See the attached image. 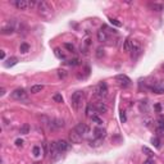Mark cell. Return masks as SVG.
<instances>
[{"label":"cell","instance_id":"277c9868","mask_svg":"<svg viewBox=\"0 0 164 164\" xmlns=\"http://www.w3.org/2000/svg\"><path fill=\"white\" fill-rule=\"evenodd\" d=\"M95 95L98 96L99 99H103V98H106L108 96V86L104 83V82H101V83H99L98 86H96Z\"/></svg>","mask_w":164,"mask_h":164},{"label":"cell","instance_id":"7402d4cb","mask_svg":"<svg viewBox=\"0 0 164 164\" xmlns=\"http://www.w3.org/2000/svg\"><path fill=\"white\" fill-rule=\"evenodd\" d=\"M14 29H16V27L14 26H9V27H4L1 29V33L3 35H9V33H13Z\"/></svg>","mask_w":164,"mask_h":164},{"label":"cell","instance_id":"e575fe53","mask_svg":"<svg viewBox=\"0 0 164 164\" xmlns=\"http://www.w3.org/2000/svg\"><path fill=\"white\" fill-rule=\"evenodd\" d=\"M110 23L111 24H114V26H117V27H121V26H122V23H121V22H119L118 19H114V18H110Z\"/></svg>","mask_w":164,"mask_h":164},{"label":"cell","instance_id":"2e32d148","mask_svg":"<svg viewBox=\"0 0 164 164\" xmlns=\"http://www.w3.org/2000/svg\"><path fill=\"white\" fill-rule=\"evenodd\" d=\"M94 136H95V139H100V140H103L104 137L106 136V131L104 128H95L94 129Z\"/></svg>","mask_w":164,"mask_h":164},{"label":"cell","instance_id":"484cf974","mask_svg":"<svg viewBox=\"0 0 164 164\" xmlns=\"http://www.w3.org/2000/svg\"><path fill=\"white\" fill-rule=\"evenodd\" d=\"M88 144H90V146H92V147H98V146H100V144H101V140H100V139L90 140V141H88Z\"/></svg>","mask_w":164,"mask_h":164},{"label":"cell","instance_id":"3957f363","mask_svg":"<svg viewBox=\"0 0 164 164\" xmlns=\"http://www.w3.org/2000/svg\"><path fill=\"white\" fill-rule=\"evenodd\" d=\"M12 98L14 100H18V101H27L28 99V94L24 88H16L13 92H12Z\"/></svg>","mask_w":164,"mask_h":164},{"label":"cell","instance_id":"d590c367","mask_svg":"<svg viewBox=\"0 0 164 164\" xmlns=\"http://www.w3.org/2000/svg\"><path fill=\"white\" fill-rule=\"evenodd\" d=\"M58 76H59V78H65L67 72H65L64 69H59V70H58Z\"/></svg>","mask_w":164,"mask_h":164},{"label":"cell","instance_id":"ba28073f","mask_svg":"<svg viewBox=\"0 0 164 164\" xmlns=\"http://www.w3.org/2000/svg\"><path fill=\"white\" fill-rule=\"evenodd\" d=\"M151 91L152 92H155V94H164V81H158V82H155L154 85H151Z\"/></svg>","mask_w":164,"mask_h":164},{"label":"cell","instance_id":"f546056e","mask_svg":"<svg viewBox=\"0 0 164 164\" xmlns=\"http://www.w3.org/2000/svg\"><path fill=\"white\" fill-rule=\"evenodd\" d=\"M151 144L154 145L156 149H160V141H159L158 137H152V139H151Z\"/></svg>","mask_w":164,"mask_h":164},{"label":"cell","instance_id":"ac0fdd59","mask_svg":"<svg viewBox=\"0 0 164 164\" xmlns=\"http://www.w3.org/2000/svg\"><path fill=\"white\" fill-rule=\"evenodd\" d=\"M106 40H108V35H106V32H105V31H103V28H101V29H99V31H98V41H100V42H105Z\"/></svg>","mask_w":164,"mask_h":164},{"label":"cell","instance_id":"52a82bcc","mask_svg":"<svg viewBox=\"0 0 164 164\" xmlns=\"http://www.w3.org/2000/svg\"><path fill=\"white\" fill-rule=\"evenodd\" d=\"M115 80L118 81V83L121 85V86L123 88H126V87H128V86H131V80L126 76V74H118L117 77H115Z\"/></svg>","mask_w":164,"mask_h":164},{"label":"cell","instance_id":"f35d334b","mask_svg":"<svg viewBox=\"0 0 164 164\" xmlns=\"http://www.w3.org/2000/svg\"><path fill=\"white\" fill-rule=\"evenodd\" d=\"M22 145H23V140L17 139V140H16V146H22Z\"/></svg>","mask_w":164,"mask_h":164},{"label":"cell","instance_id":"7c38bea8","mask_svg":"<svg viewBox=\"0 0 164 164\" xmlns=\"http://www.w3.org/2000/svg\"><path fill=\"white\" fill-rule=\"evenodd\" d=\"M74 131H76L77 133H80L81 136H83L85 133L88 132V127H87L86 123H78L76 127H74Z\"/></svg>","mask_w":164,"mask_h":164},{"label":"cell","instance_id":"603a6c76","mask_svg":"<svg viewBox=\"0 0 164 164\" xmlns=\"http://www.w3.org/2000/svg\"><path fill=\"white\" fill-rule=\"evenodd\" d=\"M90 119H91L92 122H95L96 124H99V126H101V124H103V121H101V118H100L98 114H92L91 117H90Z\"/></svg>","mask_w":164,"mask_h":164},{"label":"cell","instance_id":"b9f144b4","mask_svg":"<svg viewBox=\"0 0 164 164\" xmlns=\"http://www.w3.org/2000/svg\"><path fill=\"white\" fill-rule=\"evenodd\" d=\"M35 4H36L35 1H28V6H29V8H31V6H33Z\"/></svg>","mask_w":164,"mask_h":164},{"label":"cell","instance_id":"7a4b0ae2","mask_svg":"<svg viewBox=\"0 0 164 164\" xmlns=\"http://www.w3.org/2000/svg\"><path fill=\"white\" fill-rule=\"evenodd\" d=\"M70 103H72V106L74 110H80V108L82 106V103H83V92L82 91H76L70 98Z\"/></svg>","mask_w":164,"mask_h":164},{"label":"cell","instance_id":"ab89813d","mask_svg":"<svg viewBox=\"0 0 164 164\" xmlns=\"http://www.w3.org/2000/svg\"><path fill=\"white\" fill-rule=\"evenodd\" d=\"M126 119H127V118H126V114H124V111H121V121H122L123 123H124V122H126Z\"/></svg>","mask_w":164,"mask_h":164},{"label":"cell","instance_id":"60d3db41","mask_svg":"<svg viewBox=\"0 0 164 164\" xmlns=\"http://www.w3.org/2000/svg\"><path fill=\"white\" fill-rule=\"evenodd\" d=\"M0 57H1V59L4 60V58H5V51L4 50H1V53H0Z\"/></svg>","mask_w":164,"mask_h":164},{"label":"cell","instance_id":"836d02e7","mask_svg":"<svg viewBox=\"0 0 164 164\" xmlns=\"http://www.w3.org/2000/svg\"><path fill=\"white\" fill-rule=\"evenodd\" d=\"M104 55H105V53H104V49L99 47V49L96 50V57H98V58H103Z\"/></svg>","mask_w":164,"mask_h":164},{"label":"cell","instance_id":"8992f818","mask_svg":"<svg viewBox=\"0 0 164 164\" xmlns=\"http://www.w3.org/2000/svg\"><path fill=\"white\" fill-rule=\"evenodd\" d=\"M49 152H50V156H51V159H53V160L59 159V156H60V151L58 150L57 141H54V142H51L49 145Z\"/></svg>","mask_w":164,"mask_h":164},{"label":"cell","instance_id":"f1b7e54d","mask_svg":"<svg viewBox=\"0 0 164 164\" xmlns=\"http://www.w3.org/2000/svg\"><path fill=\"white\" fill-rule=\"evenodd\" d=\"M142 151L149 156V158H152V156H154V152H152V151L150 150V149L146 147V146H144V147H142Z\"/></svg>","mask_w":164,"mask_h":164},{"label":"cell","instance_id":"44dd1931","mask_svg":"<svg viewBox=\"0 0 164 164\" xmlns=\"http://www.w3.org/2000/svg\"><path fill=\"white\" fill-rule=\"evenodd\" d=\"M19 51L22 54H27L28 51H29V45L27 42H22L21 44V46H19Z\"/></svg>","mask_w":164,"mask_h":164},{"label":"cell","instance_id":"d6a6232c","mask_svg":"<svg viewBox=\"0 0 164 164\" xmlns=\"http://www.w3.org/2000/svg\"><path fill=\"white\" fill-rule=\"evenodd\" d=\"M151 9L152 10H156V12H160V10H163V5H160V4H152L151 5Z\"/></svg>","mask_w":164,"mask_h":164},{"label":"cell","instance_id":"ee69618b","mask_svg":"<svg viewBox=\"0 0 164 164\" xmlns=\"http://www.w3.org/2000/svg\"><path fill=\"white\" fill-rule=\"evenodd\" d=\"M160 67H162V69H163V72H164V63H163V64L160 65Z\"/></svg>","mask_w":164,"mask_h":164},{"label":"cell","instance_id":"ffe728a7","mask_svg":"<svg viewBox=\"0 0 164 164\" xmlns=\"http://www.w3.org/2000/svg\"><path fill=\"white\" fill-rule=\"evenodd\" d=\"M42 88H44L42 85H33V86H31V88H29V92H31V94H37V92L42 91Z\"/></svg>","mask_w":164,"mask_h":164},{"label":"cell","instance_id":"1f68e13d","mask_svg":"<svg viewBox=\"0 0 164 164\" xmlns=\"http://www.w3.org/2000/svg\"><path fill=\"white\" fill-rule=\"evenodd\" d=\"M68 64H69L70 67H76V65H78V64H80V60H78L77 58H74V59H70V60L68 62Z\"/></svg>","mask_w":164,"mask_h":164},{"label":"cell","instance_id":"9a60e30c","mask_svg":"<svg viewBox=\"0 0 164 164\" xmlns=\"http://www.w3.org/2000/svg\"><path fill=\"white\" fill-rule=\"evenodd\" d=\"M95 110H96V113L98 114H104V113H106L108 111V106L105 105L104 103H96L95 104Z\"/></svg>","mask_w":164,"mask_h":164},{"label":"cell","instance_id":"30bf717a","mask_svg":"<svg viewBox=\"0 0 164 164\" xmlns=\"http://www.w3.org/2000/svg\"><path fill=\"white\" fill-rule=\"evenodd\" d=\"M82 140V136L80 135V133H77L76 131H74V128L72 129V131L69 132V141L72 144H80Z\"/></svg>","mask_w":164,"mask_h":164},{"label":"cell","instance_id":"e0dca14e","mask_svg":"<svg viewBox=\"0 0 164 164\" xmlns=\"http://www.w3.org/2000/svg\"><path fill=\"white\" fill-rule=\"evenodd\" d=\"M123 50L126 53H129L132 50V40L131 39H126L124 42H123Z\"/></svg>","mask_w":164,"mask_h":164},{"label":"cell","instance_id":"8fae6325","mask_svg":"<svg viewBox=\"0 0 164 164\" xmlns=\"http://www.w3.org/2000/svg\"><path fill=\"white\" fill-rule=\"evenodd\" d=\"M155 129L158 135H163L164 133V117H159L155 124Z\"/></svg>","mask_w":164,"mask_h":164},{"label":"cell","instance_id":"cb8c5ba5","mask_svg":"<svg viewBox=\"0 0 164 164\" xmlns=\"http://www.w3.org/2000/svg\"><path fill=\"white\" fill-rule=\"evenodd\" d=\"M54 54H55V57H57L58 59H65L64 53H62V50L59 49V47H55V49H54Z\"/></svg>","mask_w":164,"mask_h":164},{"label":"cell","instance_id":"d6986e66","mask_svg":"<svg viewBox=\"0 0 164 164\" xmlns=\"http://www.w3.org/2000/svg\"><path fill=\"white\" fill-rule=\"evenodd\" d=\"M18 63V59L16 57H12V58H9L8 60L5 62V67L6 68H10V67H13V65H16Z\"/></svg>","mask_w":164,"mask_h":164},{"label":"cell","instance_id":"4fadbf2b","mask_svg":"<svg viewBox=\"0 0 164 164\" xmlns=\"http://www.w3.org/2000/svg\"><path fill=\"white\" fill-rule=\"evenodd\" d=\"M49 126H50V128H51V129L63 128V127H64V122L60 121V119H53V121H50Z\"/></svg>","mask_w":164,"mask_h":164},{"label":"cell","instance_id":"8d00e7d4","mask_svg":"<svg viewBox=\"0 0 164 164\" xmlns=\"http://www.w3.org/2000/svg\"><path fill=\"white\" fill-rule=\"evenodd\" d=\"M154 109H155L156 111H158V113H162V105H160V104H155Z\"/></svg>","mask_w":164,"mask_h":164},{"label":"cell","instance_id":"5bb4252c","mask_svg":"<svg viewBox=\"0 0 164 164\" xmlns=\"http://www.w3.org/2000/svg\"><path fill=\"white\" fill-rule=\"evenodd\" d=\"M14 5H16V8L19 9V10H26L28 8V1L27 0H16V1H14Z\"/></svg>","mask_w":164,"mask_h":164},{"label":"cell","instance_id":"4dcf8cb0","mask_svg":"<svg viewBox=\"0 0 164 164\" xmlns=\"http://www.w3.org/2000/svg\"><path fill=\"white\" fill-rule=\"evenodd\" d=\"M64 47L68 51H70V53H73V51H74V46H73V44H70V42H65L64 44Z\"/></svg>","mask_w":164,"mask_h":164},{"label":"cell","instance_id":"d4e9b609","mask_svg":"<svg viewBox=\"0 0 164 164\" xmlns=\"http://www.w3.org/2000/svg\"><path fill=\"white\" fill-rule=\"evenodd\" d=\"M28 132H29V126L27 124V123H26V124H23L19 128V133H21V135H27Z\"/></svg>","mask_w":164,"mask_h":164},{"label":"cell","instance_id":"83f0119b","mask_svg":"<svg viewBox=\"0 0 164 164\" xmlns=\"http://www.w3.org/2000/svg\"><path fill=\"white\" fill-rule=\"evenodd\" d=\"M53 100H54L55 103H63V96H62V94H54Z\"/></svg>","mask_w":164,"mask_h":164},{"label":"cell","instance_id":"7bdbcfd3","mask_svg":"<svg viewBox=\"0 0 164 164\" xmlns=\"http://www.w3.org/2000/svg\"><path fill=\"white\" fill-rule=\"evenodd\" d=\"M4 94H5V88H1V90H0V95L3 96V95H4Z\"/></svg>","mask_w":164,"mask_h":164},{"label":"cell","instance_id":"f6af8a7d","mask_svg":"<svg viewBox=\"0 0 164 164\" xmlns=\"http://www.w3.org/2000/svg\"><path fill=\"white\" fill-rule=\"evenodd\" d=\"M33 164H39V163H33Z\"/></svg>","mask_w":164,"mask_h":164},{"label":"cell","instance_id":"4316f807","mask_svg":"<svg viewBox=\"0 0 164 164\" xmlns=\"http://www.w3.org/2000/svg\"><path fill=\"white\" fill-rule=\"evenodd\" d=\"M32 154L36 156H40L41 155V147L40 146H33V149H32Z\"/></svg>","mask_w":164,"mask_h":164},{"label":"cell","instance_id":"9c48e42d","mask_svg":"<svg viewBox=\"0 0 164 164\" xmlns=\"http://www.w3.org/2000/svg\"><path fill=\"white\" fill-rule=\"evenodd\" d=\"M57 145H58V150L60 151V154L65 152L67 150H69V147H70V144L68 142V141H65V140H59V141H57Z\"/></svg>","mask_w":164,"mask_h":164},{"label":"cell","instance_id":"74e56055","mask_svg":"<svg viewBox=\"0 0 164 164\" xmlns=\"http://www.w3.org/2000/svg\"><path fill=\"white\" fill-rule=\"evenodd\" d=\"M144 164H155V162H154V159H152V158H149V159L145 160Z\"/></svg>","mask_w":164,"mask_h":164},{"label":"cell","instance_id":"6da1fadb","mask_svg":"<svg viewBox=\"0 0 164 164\" xmlns=\"http://www.w3.org/2000/svg\"><path fill=\"white\" fill-rule=\"evenodd\" d=\"M37 10H39V14L44 18H50L53 16V9L51 6L47 4L46 1H39L37 3Z\"/></svg>","mask_w":164,"mask_h":164},{"label":"cell","instance_id":"5b68a950","mask_svg":"<svg viewBox=\"0 0 164 164\" xmlns=\"http://www.w3.org/2000/svg\"><path fill=\"white\" fill-rule=\"evenodd\" d=\"M131 58L133 59V60H136L137 58L140 57L141 54H142V47H141V45L139 42H136V41H132V50H131Z\"/></svg>","mask_w":164,"mask_h":164}]
</instances>
